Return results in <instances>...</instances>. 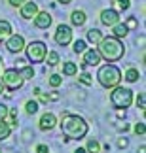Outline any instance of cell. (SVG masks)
I'll return each mask as SVG.
<instances>
[{
    "label": "cell",
    "mask_w": 146,
    "mask_h": 153,
    "mask_svg": "<svg viewBox=\"0 0 146 153\" xmlns=\"http://www.w3.org/2000/svg\"><path fill=\"white\" fill-rule=\"evenodd\" d=\"M19 8H21V17L23 19H32V17L38 13V6H36V2H32V0H25Z\"/></svg>",
    "instance_id": "10"
},
{
    "label": "cell",
    "mask_w": 146,
    "mask_h": 153,
    "mask_svg": "<svg viewBox=\"0 0 146 153\" xmlns=\"http://www.w3.org/2000/svg\"><path fill=\"white\" fill-rule=\"evenodd\" d=\"M125 79H127V81H131V83H135V81L139 79V70L129 68V70H127V74H125Z\"/></svg>",
    "instance_id": "25"
},
{
    "label": "cell",
    "mask_w": 146,
    "mask_h": 153,
    "mask_svg": "<svg viewBox=\"0 0 146 153\" xmlns=\"http://www.w3.org/2000/svg\"><path fill=\"white\" fill-rule=\"evenodd\" d=\"M49 25H51V15L48 11H38V13L34 15V27L36 28L46 30V28H49Z\"/></svg>",
    "instance_id": "11"
},
{
    "label": "cell",
    "mask_w": 146,
    "mask_h": 153,
    "mask_svg": "<svg viewBox=\"0 0 146 153\" xmlns=\"http://www.w3.org/2000/svg\"><path fill=\"white\" fill-rule=\"evenodd\" d=\"M118 146H120V148H125V146H127V140H125V138H121L120 142H118Z\"/></svg>",
    "instance_id": "36"
},
{
    "label": "cell",
    "mask_w": 146,
    "mask_h": 153,
    "mask_svg": "<svg viewBox=\"0 0 146 153\" xmlns=\"http://www.w3.org/2000/svg\"><path fill=\"white\" fill-rule=\"evenodd\" d=\"M63 74L65 76H76L78 74V66H76L72 61H67L65 64H63Z\"/></svg>",
    "instance_id": "18"
},
{
    "label": "cell",
    "mask_w": 146,
    "mask_h": 153,
    "mask_svg": "<svg viewBox=\"0 0 146 153\" xmlns=\"http://www.w3.org/2000/svg\"><path fill=\"white\" fill-rule=\"evenodd\" d=\"M85 153H101V146H99L97 140H89V142H87Z\"/></svg>",
    "instance_id": "20"
},
{
    "label": "cell",
    "mask_w": 146,
    "mask_h": 153,
    "mask_svg": "<svg viewBox=\"0 0 146 153\" xmlns=\"http://www.w3.org/2000/svg\"><path fill=\"white\" fill-rule=\"evenodd\" d=\"M0 68H2V61H0Z\"/></svg>",
    "instance_id": "40"
},
{
    "label": "cell",
    "mask_w": 146,
    "mask_h": 153,
    "mask_svg": "<svg viewBox=\"0 0 146 153\" xmlns=\"http://www.w3.org/2000/svg\"><path fill=\"white\" fill-rule=\"evenodd\" d=\"M74 153H85V149H84V148H78V149L74 151Z\"/></svg>",
    "instance_id": "38"
},
{
    "label": "cell",
    "mask_w": 146,
    "mask_h": 153,
    "mask_svg": "<svg viewBox=\"0 0 146 153\" xmlns=\"http://www.w3.org/2000/svg\"><path fill=\"white\" fill-rule=\"evenodd\" d=\"M57 2H59V4H70L72 0H57Z\"/></svg>",
    "instance_id": "37"
},
{
    "label": "cell",
    "mask_w": 146,
    "mask_h": 153,
    "mask_svg": "<svg viewBox=\"0 0 146 153\" xmlns=\"http://www.w3.org/2000/svg\"><path fill=\"white\" fill-rule=\"evenodd\" d=\"M25 110H27L28 115H34V114L38 111V102H36V100H28V102L25 104Z\"/></svg>",
    "instance_id": "22"
},
{
    "label": "cell",
    "mask_w": 146,
    "mask_h": 153,
    "mask_svg": "<svg viewBox=\"0 0 146 153\" xmlns=\"http://www.w3.org/2000/svg\"><path fill=\"white\" fill-rule=\"evenodd\" d=\"M49 149H48V146H44V144H40L38 148H36V153H48Z\"/></svg>",
    "instance_id": "34"
},
{
    "label": "cell",
    "mask_w": 146,
    "mask_h": 153,
    "mask_svg": "<svg viewBox=\"0 0 146 153\" xmlns=\"http://www.w3.org/2000/svg\"><path fill=\"white\" fill-rule=\"evenodd\" d=\"M46 57H48V64H49V66H55V64L59 62V53H57V51H48Z\"/></svg>",
    "instance_id": "21"
},
{
    "label": "cell",
    "mask_w": 146,
    "mask_h": 153,
    "mask_svg": "<svg viewBox=\"0 0 146 153\" xmlns=\"http://www.w3.org/2000/svg\"><path fill=\"white\" fill-rule=\"evenodd\" d=\"M89 127L87 123L84 121V117L80 115H70V114H63V119H61V132L65 134L67 138H72V140H80L84 138Z\"/></svg>",
    "instance_id": "1"
},
{
    "label": "cell",
    "mask_w": 146,
    "mask_h": 153,
    "mask_svg": "<svg viewBox=\"0 0 146 153\" xmlns=\"http://www.w3.org/2000/svg\"><path fill=\"white\" fill-rule=\"evenodd\" d=\"M55 125H57V119H55L53 114H44L42 117H40V123H38L40 131H51Z\"/></svg>",
    "instance_id": "13"
},
{
    "label": "cell",
    "mask_w": 146,
    "mask_h": 153,
    "mask_svg": "<svg viewBox=\"0 0 146 153\" xmlns=\"http://www.w3.org/2000/svg\"><path fill=\"white\" fill-rule=\"evenodd\" d=\"M6 48L10 53H19L25 49V38L21 34H11V36L6 40Z\"/></svg>",
    "instance_id": "8"
},
{
    "label": "cell",
    "mask_w": 146,
    "mask_h": 153,
    "mask_svg": "<svg viewBox=\"0 0 146 153\" xmlns=\"http://www.w3.org/2000/svg\"><path fill=\"white\" fill-rule=\"evenodd\" d=\"M112 28H114L112 32H114V36H116V38H125V36H127V32H129V28L125 27V23H116Z\"/></svg>",
    "instance_id": "16"
},
{
    "label": "cell",
    "mask_w": 146,
    "mask_h": 153,
    "mask_svg": "<svg viewBox=\"0 0 146 153\" xmlns=\"http://www.w3.org/2000/svg\"><path fill=\"white\" fill-rule=\"evenodd\" d=\"M0 153H2V149H0Z\"/></svg>",
    "instance_id": "41"
},
{
    "label": "cell",
    "mask_w": 146,
    "mask_h": 153,
    "mask_svg": "<svg viewBox=\"0 0 146 153\" xmlns=\"http://www.w3.org/2000/svg\"><path fill=\"white\" fill-rule=\"evenodd\" d=\"M114 6H116V11H124L131 6L129 0H114Z\"/></svg>",
    "instance_id": "24"
},
{
    "label": "cell",
    "mask_w": 146,
    "mask_h": 153,
    "mask_svg": "<svg viewBox=\"0 0 146 153\" xmlns=\"http://www.w3.org/2000/svg\"><path fill=\"white\" fill-rule=\"evenodd\" d=\"M48 98H49V100H59V93H51V95H48Z\"/></svg>",
    "instance_id": "35"
},
{
    "label": "cell",
    "mask_w": 146,
    "mask_h": 153,
    "mask_svg": "<svg viewBox=\"0 0 146 153\" xmlns=\"http://www.w3.org/2000/svg\"><path fill=\"white\" fill-rule=\"evenodd\" d=\"M10 36H11V25H10V21L0 19V44L6 42Z\"/></svg>",
    "instance_id": "14"
},
{
    "label": "cell",
    "mask_w": 146,
    "mask_h": 153,
    "mask_svg": "<svg viewBox=\"0 0 146 153\" xmlns=\"http://www.w3.org/2000/svg\"><path fill=\"white\" fill-rule=\"evenodd\" d=\"M101 23L104 27H114L116 23H120V11H116V10H103L101 11Z\"/></svg>",
    "instance_id": "9"
},
{
    "label": "cell",
    "mask_w": 146,
    "mask_h": 153,
    "mask_svg": "<svg viewBox=\"0 0 146 153\" xmlns=\"http://www.w3.org/2000/svg\"><path fill=\"white\" fill-rule=\"evenodd\" d=\"M6 115H8V106L0 104V119H6Z\"/></svg>",
    "instance_id": "32"
},
{
    "label": "cell",
    "mask_w": 146,
    "mask_h": 153,
    "mask_svg": "<svg viewBox=\"0 0 146 153\" xmlns=\"http://www.w3.org/2000/svg\"><path fill=\"white\" fill-rule=\"evenodd\" d=\"M137 25H139V23H137L135 17H129V19H127V23H125V27H127V28H135Z\"/></svg>",
    "instance_id": "30"
},
{
    "label": "cell",
    "mask_w": 146,
    "mask_h": 153,
    "mask_svg": "<svg viewBox=\"0 0 146 153\" xmlns=\"http://www.w3.org/2000/svg\"><path fill=\"white\" fill-rule=\"evenodd\" d=\"M48 81H49L51 87H59V85L63 83V76H61V74H51Z\"/></svg>",
    "instance_id": "23"
},
{
    "label": "cell",
    "mask_w": 146,
    "mask_h": 153,
    "mask_svg": "<svg viewBox=\"0 0 146 153\" xmlns=\"http://www.w3.org/2000/svg\"><path fill=\"white\" fill-rule=\"evenodd\" d=\"M8 2H10V6H13V8H19L25 0H8Z\"/></svg>",
    "instance_id": "33"
},
{
    "label": "cell",
    "mask_w": 146,
    "mask_h": 153,
    "mask_svg": "<svg viewBox=\"0 0 146 153\" xmlns=\"http://www.w3.org/2000/svg\"><path fill=\"white\" fill-rule=\"evenodd\" d=\"M4 91V83H2V79H0V93Z\"/></svg>",
    "instance_id": "39"
},
{
    "label": "cell",
    "mask_w": 146,
    "mask_h": 153,
    "mask_svg": "<svg viewBox=\"0 0 146 153\" xmlns=\"http://www.w3.org/2000/svg\"><path fill=\"white\" fill-rule=\"evenodd\" d=\"M78 81H80L82 85H91V83H93V78H91V74L84 72V74H80V76H78Z\"/></svg>",
    "instance_id": "26"
},
{
    "label": "cell",
    "mask_w": 146,
    "mask_h": 153,
    "mask_svg": "<svg viewBox=\"0 0 146 153\" xmlns=\"http://www.w3.org/2000/svg\"><path fill=\"white\" fill-rule=\"evenodd\" d=\"M27 51V59L31 62H44L46 61V53H48V45L44 42H31L28 45H25Z\"/></svg>",
    "instance_id": "5"
},
{
    "label": "cell",
    "mask_w": 146,
    "mask_h": 153,
    "mask_svg": "<svg viewBox=\"0 0 146 153\" xmlns=\"http://www.w3.org/2000/svg\"><path fill=\"white\" fill-rule=\"evenodd\" d=\"M55 42L59 44V45H68L72 42V28L68 27V25H59L57 27V30H55Z\"/></svg>",
    "instance_id": "7"
},
{
    "label": "cell",
    "mask_w": 146,
    "mask_h": 153,
    "mask_svg": "<svg viewBox=\"0 0 146 153\" xmlns=\"http://www.w3.org/2000/svg\"><path fill=\"white\" fill-rule=\"evenodd\" d=\"M0 79H2V83H4V89H10V91L21 89L23 81H25V79H23V76L19 74V70H15V68H8Z\"/></svg>",
    "instance_id": "6"
},
{
    "label": "cell",
    "mask_w": 146,
    "mask_h": 153,
    "mask_svg": "<svg viewBox=\"0 0 146 153\" xmlns=\"http://www.w3.org/2000/svg\"><path fill=\"white\" fill-rule=\"evenodd\" d=\"M74 53H84L87 48H85V42H84V40H76V42H74Z\"/></svg>",
    "instance_id": "27"
},
{
    "label": "cell",
    "mask_w": 146,
    "mask_h": 153,
    "mask_svg": "<svg viewBox=\"0 0 146 153\" xmlns=\"http://www.w3.org/2000/svg\"><path fill=\"white\" fill-rule=\"evenodd\" d=\"M137 106H139L141 110H144V93H141V95L137 97Z\"/></svg>",
    "instance_id": "31"
},
{
    "label": "cell",
    "mask_w": 146,
    "mask_h": 153,
    "mask_svg": "<svg viewBox=\"0 0 146 153\" xmlns=\"http://www.w3.org/2000/svg\"><path fill=\"white\" fill-rule=\"evenodd\" d=\"M10 131H11L10 125L4 119H0V140H6V138H8L10 136Z\"/></svg>",
    "instance_id": "19"
},
{
    "label": "cell",
    "mask_w": 146,
    "mask_h": 153,
    "mask_svg": "<svg viewBox=\"0 0 146 153\" xmlns=\"http://www.w3.org/2000/svg\"><path fill=\"white\" fill-rule=\"evenodd\" d=\"M144 131H146V128H144V123L139 121L137 125H135V134H137V136H144Z\"/></svg>",
    "instance_id": "29"
},
{
    "label": "cell",
    "mask_w": 146,
    "mask_h": 153,
    "mask_svg": "<svg viewBox=\"0 0 146 153\" xmlns=\"http://www.w3.org/2000/svg\"><path fill=\"white\" fill-rule=\"evenodd\" d=\"M99 55L101 59L108 62H114V61H120L121 57L125 55V48L124 44L120 42L116 36H108V38H101V42H99Z\"/></svg>",
    "instance_id": "2"
},
{
    "label": "cell",
    "mask_w": 146,
    "mask_h": 153,
    "mask_svg": "<svg viewBox=\"0 0 146 153\" xmlns=\"http://www.w3.org/2000/svg\"><path fill=\"white\" fill-rule=\"evenodd\" d=\"M110 102H112V106L118 108V110L129 108L131 102H133V91L127 89V87H118V85H116L114 91H112V95H110Z\"/></svg>",
    "instance_id": "4"
},
{
    "label": "cell",
    "mask_w": 146,
    "mask_h": 153,
    "mask_svg": "<svg viewBox=\"0 0 146 153\" xmlns=\"http://www.w3.org/2000/svg\"><path fill=\"white\" fill-rule=\"evenodd\" d=\"M103 38V32L97 30V28H91V30H87V42H91L93 45H97L99 42H101Z\"/></svg>",
    "instance_id": "17"
},
{
    "label": "cell",
    "mask_w": 146,
    "mask_h": 153,
    "mask_svg": "<svg viewBox=\"0 0 146 153\" xmlns=\"http://www.w3.org/2000/svg\"><path fill=\"white\" fill-rule=\"evenodd\" d=\"M97 79L104 89H114V87L121 81V72H120L118 66H114V64H104V66L99 68Z\"/></svg>",
    "instance_id": "3"
},
{
    "label": "cell",
    "mask_w": 146,
    "mask_h": 153,
    "mask_svg": "<svg viewBox=\"0 0 146 153\" xmlns=\"http://www.w3.org/2000/svg\"><path fill=\"white\" fill-rule=\"evenodd\" d=\"M101 62V55L97 49H85L84 51V64L85 66H97Z\"/></svg>",
    "instance_id": "12"
},
{
    "label": "cell",
    "mask_w": 146,
    "mask_h": 153,
    "mask_svg": "<svg viewBox=\"0 0 146 153\" xmlns=\"http://www.w3.org/2000/svg\"><path fill=\"white\" fill-rule=\"evenodd\" d=\"M70 21H72V25L74 27H82L85 23V11H82V10H74L72 11V15H70Z\"/></svg>",
    "instance_id": "15"
},
{
    "label": "cell",
    "mask_w": 146,
    "mask_h": 153,
    "mask_svg": "<svg viewBox=\"0 0 146 153\" xmlns=\"http://www.w3.org/2000/svg\"><path fill=\"white\" fill-rule=\"evenodd\" d=\"M19 74L23 76V79H27V78H32L34 76V70H32V66H25V68L19 70Z\"/></svg>",
    "instance_id": "28"
}]
</instances>
